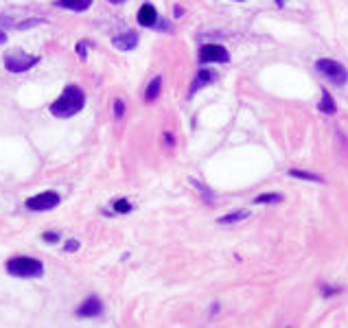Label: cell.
Returning <instances> with one entry per match:
<instances>
[{
    "label": "cell",
    "instance_id": "6da1fadb",
    "mask_svg": "<svg viewBox=\"0 0 348 328\" xmlns=\"http://www.w3.org/2000/svg\"><path fill=\"white\" fill-rule=\"evenodd\" d=\"M84 105H86L84 90L77 87V86H70L59 94V99L55 101L53 105H51V112H53V116H57V118H70V116H75L77 112H81Z\"/></svg>",
    "mask_w": 348,
    "mask_h": 328
},
{
    "label": "cell",
    "instance_id": "7a4b0ae2",
    "mask_svg": "<svg viewBox=\"0 0 348 328\" xmlns=\"http://www.w3.org/2000/svg\"><path fill=\"white\" fill-rule=\"evenodd\" d=\"M7 271L11 276H18V278H37L44 271V265L35 258L29 256H16L7 262Z\"/></svg>",
    "mask_w": 348,
    "mask_h": 328
},
{
    "label": "cell",
    "instance_id": "3957f363",
    "mask_svg": "<svg viewBox=\"0 0 348 328\" xmlns=\"http://www.w3.org/2000/svg\"><path fill=\"white\" fill-rule=\"evenodd\" d=\"M315 70L322 74V77L329 79V81H333L335 86H344V83L348 81V70L344 68L339 61H335V59H320V61H315Z\"/></svg>",
    "mask_w": 348,
    "mask_h": 328
},
{
    "label": "cell",
    "instance_id": "277c9868",
    "mask_svg": "<svg viewBox=\"0 0 348 328\" xmlns=\"http://www.w3.org/2000/svg\"><path fill=\"white\" fill-rule=\"evenodd\" d=\"M228 59H230V55L221 44H204V46L199 48V61H202V64H224V61H228Z\"/></svg>",
    "mask_w": 348,
    "mask_h": 328
},
{
    "label": "cell",
    "instance_id": "5b68a950",
    "mask_svg": "<svg viewBox=\"0 0 348 328\" xmlns=\"http://www.w3.org/2000/svg\"><path fill=\"white\" fill-rule=\"evenodd\" d=\"M59 204V195L57 192H40L35 197H29L27 199V208L35 210V212H44V210H51Z\"/></svg>",
    "mask_w": 348,
    "mask_h": 328
},
{
    "label": "cell",
    "instance_id": "8992f818",
    "mask_svg": "<svg viewBox=\"0 0 348 328\" xmlns=\"http://www.w3.org/2000/svg\"><path fill=\"white\" fill-rule=\"evenodd\" d=\"M40 61V57H33V55H7L5 57V68L11 70V72H24V70L33 68V66Z\"/></svg>",
    "mask_w": 348,
    "mask_h": 328
},
{
    "label": "cell",
    "instance_id": "52a82bcc",
    "mask_svg": "<svg viewBox=\"0 0 348 328\" xmlns=\"http://www.w3.org/2000/svg\"><path fill=\"white\" fill-rule=\"evenodd\" d=\"M101 311H103L101 300H99V297H88V300L77 309V315H81V317H97V315H101Z\"/></svg>",
    "mask_w": 348,
    "mask_h": 328
},
{
    "label": "cell",
    "instance_id": "ba28073f",
    "mask_svg": "<svg viewBox=\"0 0 348 328\" xmlns=\"http://www.w3.org/2000/svg\"><path fill=\"white\" fill-rule=\"evenodd\" d=\"M136 44H138V37L134 31H125L123 35H116L114 37V46L119 51H132V48H136Z\"/></svg>",
    "mask_w": 348,
    "mask_h": 328
},
{
    "label": "cell",
    "instance_id": "9c48e42d",
    "mask_svg": "<svg viewBox=\"0 0 348 328\" xmlns=\"http://www.w3.org/2000/svg\"><path fill=\"white\" fill-rule=\"evenodd\" d=\"M138 22L142 26H154L158 22V11H156L154 4H142L140 11H138Z\"/></svg>",
    "mask_w": 348,
    "mask_h": 328
},
{
    "label": "cell",
    "instance_id": "30bf717a",
    "mask_svg": "<svg viewBox=\"0 0 348 328\" xmlns=\"http://www.w3.org/2000/svg\"><path fill=\"white\" fill-rule=\"evenodd\" d=\"M55 4L62 9H70V11H86L92 4V0H57Z\"/></svg>",
    "mask_w": 348,
    "mask_h": 328
},
{
    "label": "cell",
    "instance_id": "8fae6325",
    "mask_svg": "<svg viewBox=\"0 0 348 328\" xmlns=\"http://www.w3.org/2000/svg\"><path fill=\"white\" fill-rule=\"evenodd\" d=\"M215 77H217V74L212 72V70H202V72L197 74V79H195V83L191 86V94H193V92H197L199 87H202V86H206V83L215 81Z\"/></svg>",
    "mask_w": 348,
    "mask_h": 328
},
{
    "label": "cell",
    "instance_id": "7c38bea8",
    "mask_svg": "<svg viewBox=\"0 0 348 328\" xmlns=\"http://www.w3.org/2000/svg\"><path fill=\"white\" fill-rule=\"evenodd\" d=\"M160 86H162V79H160V77H154V81L149 83V87H147V92H145V101H147V103H151V101L158 99Z\"/></svg>",
    "mask_w": 348,
    "mask_h": 328
},
{
    "label": "cell",
    "instance_id": "4fadbf2b",
    "mask_svg": "<svg viewBox=\"0 0 348 328\" xmlns=\"http://www.w3.org/2000/svg\"><path fill=\"white\" fill-rule=\"evenodd\" d=\"M317 109L320 112H324V114H335V103H333V96L329 94L326 90H322V101H320V105H317Z\"/></svg>",
    "mask_w": 348,
    "mask_h": 328
},
{
    "label": "cell",
    "instance_id": "5bb4252c",
    "mask_svg": "<svg viewBox=\"0 0 348 328\" xmlns=\"http://www.w3.org/2000/svg\"><path fill=\"white\" fill-rule=\"evenodd\" d=\"M247 217H250V212H247V210H237V212H230V214H226V217H221L219 223H221V225H230V223L243 221V219H247Z\"/></svg>",
    "mask_w": 348,
    "mask_h": 328
},
{
    "label": "cell",
    "instance_id": "9a60e30c",
    "mask_svg": "<svg viewBox=\"0 0 348 328\" xmlns=\"http://www.w3.org/2000/svg\"><path fill=\"white\" fill-rule=\"evenodd\" d=\"M282 201V195L278 192H265V195H259L254 199V204H280Z\"/></svg>",
    "mask_w": 348,
    "mask_h": 328
},
{
    "label": "cell",
    "instance_id": "2e32d148",
    "mask_svg": "<svg viewBox=\"0 0 348 328\" xmlns=\"http://www.w3.org/2000/svg\"><path fill=\"white\" fill-rule=\"evenodd\" d=\"M291 177H298V179H307V182H322L320 175L315 173H307V171H298V169H291L289 171Z\"/></svg>",
    "mask_w": 348,
    "mask_h": 328
},
{
    "label": "cell",
    "instance_id": "e0dca14e",
    "mask_svg": "<svg viewBox=\"0 0 348 328\" xmlns=\"http://www.w3.org/2000/svg\"><path fill=\"white\" fill-rule=\"evenodd\" d=\"M114 210H116V212H123L125 214V212H129V210H132V204H129L127 199H116L114 201Z\"/></svg>",
    "mask_w": 348,
    "mask_h": 328
},
{
    "label": "cell",
    "instance_id": "ac0fdd59",
    "mask_svg": "<svg viewBox=\"0 0 348 328\" xmlns=\"http://www.w3.org/2000/svg\"><path fill=\"white\" fill-rule=\"evenodd\" d=\"M191 182H193V186H197V188H199V192H202V195L206 197V201H210V199H212V195L208 192V188H206V186H202V184H199L197 179H191Z\"/></svg>",
    "mask_w": 348,
    "mask_h": 328
},
{
    "label": "cell",
    "instance_id": "d6986e66",
    "mask_svg": "<svg viewBox=\"0 0 348 328\" xmlns=\"http://www.w3.org/2000/svg\"><path fill=\"white\" fill-rule=\"evenodd\" d=\"M123 109H125L123 101H116V103H114V116H116V118H121V116H123Z\"/></svg>",
    "mask_w": 348,
    "mask_h": 328
},
{
    "label": "cell",
    "instance_id": "ffe728a7",
    "mask_svg": "<svg viewBox=\"0 0 348 328\" xmlns=\"http://www.w3.org/2000/svg\"><path fill=\"white\" fill-rule=\"evenodd\" d=\"M79 247V243H77V241H68L66 245H64V249H66V252H72V249H77Z\"/></svg>",
    "mask_w": 348,
    "mask_h": 328
},
{
    "label": "cell",
    "instance_id": "44dd1931",
    "mask_svg": "<svg viewBox=\"0 0 348 328\" xmlns=\"http://www.w3.org/2000/svg\"><path fill=\"white\" fill-rule=\"evenodd\" d=\"M77 52L81 55V59H86V55H88V51H86V44H77Z\"/></svg>",
    "mask_w": 348,
    "mask_h": 328
},
{
    "label": "cell",
    "instance_id": "7402d4cb",
    "mask_svg": "<svg viewBox=\"0 0 348 328\" xmlns=\"http://www.w3.org/2000/svg\"><path fill=\"white\" fill-rule=\"evenodd\" d=\"M44 241H51V243H55V241H57V234H55V232H46V234H44Z\"/></svg>",
    "mask_w": 348,
    "mask_h": 328
},
{
    "label": "cell",
    "instance_id": "603a6c76",
    "mask_svg": "<svg viewBox=\"0 0 348 328\" xmlns=\"http://www.w3.org/2000/svg\"><path fill=\"white\" fill-rule=\"evenodd\" d=\"M7 42V35H5V31H0V44H5Z\"/></svg>",
    "mask_w": 348,
    "mask_h": 328
},
{
    "label": "cell",
    "instance_id": "cb8c5ba5",
    "mask_svg": "<svg viewBox=\"0 0 348 328\" xmlns=\"http://www.w3.org/2000/svg\"><path fill=\"white\" fill-rule=\"evenodd\" d=\"M110 2H114V4H119V2H125V0H110Z\"/></svg>",
    "mask_w": 348,
    "mask_h": 328
},
{
    "label": "cell",
    "instance_id": "d4e9b609",
    "mask_svg": "<svg viewBox=\"0 0 348 328\" xmlns=\"http://www.w3.org/2000/svg\"><path fill=\"white\" fill-rule=\"evenodd\" d=\"M276 2H278V4H280V7H282V2H285V0H276Z\"/></svg>",
    "mask_w": 348,
    "mask_h": 328
}]
</instances>
